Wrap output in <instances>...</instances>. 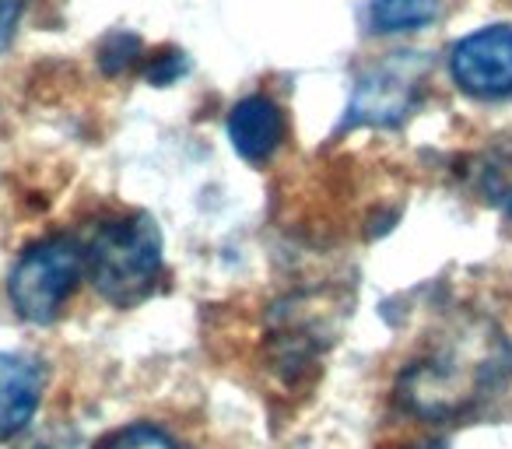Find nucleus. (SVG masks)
<instances>
[{
	"instance_id": "9d476101",
	"label": "nucleus",
	"mask_w": 512,
	"mask_h": 449,
	"mask_svg": "<svg viewBox=\"0 0 512 449\" xmlns=\"http://www.w3.org/2000/svg\"><path fill=\"white\" fill-rule=\"evenodd\" d=\"M95 449H190L158 425H127L120 432L106 435Z\"/></svg>"
},
{
	"instance_id": "0eeeda50",
	"label": "nucleus",
	"mask_w": 512,
	"mask_h": 449,
	"mask_svg": "<svg viewBox=\"0 0 512 449\" xmlns=\"http://www.w3.org/2000/svg\"><path fill=\"white\" fill-rule=\"evenodd\" d=\"M46 372L36 358L0 351V442L15 439L36 418Z\"/></svg>"
},
{
	"instance_id": "7ed1b4c3",
	"label": "nucleus",
	"mask_w": 512,
	"mask_h": 449,
	"mask_svg": "<svg viewBox=\"0 0 512 449\" xmlns=\"http://www.w3.org/2000/svg\"><path fill=\"white\" fill-rule=\"evenodd\" d=\"M85 274V246L53 236L29 246L8 278V295L18 316L29 323H53Z\"/></svg>"
},
{
	"instance_id": "1a4fd4ad",
	"label": "nucleus",
	"mask_w": 512,
	"mask_h": 449,
	"mask_svg": "<svg viewBox=\"0 0 512 449\" xmlns=\"http://www.w3.org/2000/svg\"><path fill=\"white\" fill-rule=\"evenodd\" d=\"M439 15V0H372V25L379 32H414Z\"/></svg>"
},
{
	"instance_id": "f257e3e1",
	"label": "nucleus",
	"mask_w": 512,
	"mask_h": 449,
	"mask_svg": "<svg viewBox=\"0 0 512 449\" xmlns=\"http://www.w3.org/2000/svg\"><path fill=\"white\" fill-rule=\"evenodd\" d=\"M509 379L512 344L505 330L477 309H456L404 365L393 397L404 414L442 425L495 400Z\"/></svg>"
},
{
	"instance_id": "39448f33",
	"label": "nucleus",
	"mask_w": 512,
	"mask_h": 449,
	"mask_svg": "<svg viewBox=\"0 0 512 449\" xmlns=\"http://www.w3.org/2000/svg\"><path fill=\"white\" fill-rule=\"evenodd\" d=\"M456 88L474 99H509L512 95V29L491 25L460 39L449 57Z\"/></svg>"
},
{
	"instance_id": "423d86ee",
	"label": "nucleus",
	"mask_w": 512,
	"mask_h": 449,
	"mask_svg": "<svg viewBox=\"0 0 512 449\" xmlns=\"http://www.w3.org/2000/svg\"><path fill=\"white\" fill-rule=\"evenodd\" d=\"M323 313H313V306H302V299H292L288 306H278L271 316V358L274 369H281L288 379H295L302 369L316 362L323 348Z\"/></svg>"
},
{
	"instance_id": "f8f14e48",
	"label": "nucleus",
	"mask_w": 512,
	"mask_h": 449,
	"mask_svg": "<svg viewBox=\"0 0 512 449\" xmlns=\"http://www.w3.org/2000/svg\"><path fill=\"white\" fill-rule=\"evenodd\" d=\"M183 71H186V57L179 50H169V53H162V57L151 60L144 78H148L151 85H172Z\"/></svg>"
},
{
	"instance_id": "ddd939ff",
	"label": "nucleus",
	"mask_w": 512,
	"mask_h": 449,
	"mask_svg": "<svg viewBox=\"0 0 512 449\" xmlns=\"http://www.w3.org/2000/svg\"><path fill=\"white\" fill-rule=\"evenodd\" d=\"M22 15H25V0H0V53L11 46Z\"/></svg>"
},
{
	"instance_id": "4468645a",
	"label": "nucleus",
	"mask_w": 512,
	"mask_h": 449,
	"mask_svg": "<svg viewBox=\"0 0 512 449\" xmlns=\"http://www.w3.org/2000/svg\"><path fill=\"white\" fill-rule=\"evenodd\" d=\"M502 204H505V214H509V221H512V186L502 193Z\"/></svg>"
},
{
	"instance_id": "f03ea898",
	"label": "nucleus",
	"mask_w": 512,
	"mask_h": 449,
	"mask_svg": "<svg viewBox=\"0 0 512 449\" xmlns=\"http://www.w3.org/2000/svg\"><path fill=\"white\" fill-rule=\"evenodd\" d=\"M85 271L95 292L116 309H130L155 292L162 278V232L151 214L102 221L85 246Z\"/></svg>"
},
{
	"instance_id": "9b49d317",
	"label": "nucleus",
	"mask_w": 512,
	"mask_h": 449,
	"mask_svg": "<svg viewBox=\"0 0 512 449\" xmlns=\"http://www.w3.org/2000/svg\"><path fill=\"white\" fill-rule=\"evenodd\" d=\"M137 57H141V39L130 36V32H113L99 50V64L106 74L130 71L137 64Z\"/></svg>"
},
{
	"instance_id": "2eb2a0df",
	"label": "nucleus",
	"mask_w": 512,
	"mask_h": 449,
	"mask_svg": "<svg viewBox=\"0 0 512 449\" xmlns=\"http://www.w3.org/2000/svg\"><path fill=\"white\" fill-rule=\"evenodd\" d=\"M411 449H446V442H418V446Z\"/></svg>"
},
{
	"instance_id": "20e7f679",
	"label": "nucleus",
	"mask_w": 512,
	"mask_h": 449,
	"mask_svg": "<svg viewBox=\"0 0 512 449\" xmlns=\"http://www.w3.org/2000/svg\"><path fill=\"white\" fill-rule=\"evenodd\" d=\"M428 60L421 53H393L358 78L341 127H397L421 102Z\"/></svg>"
},
{
	"instance_id": "6e6552de",
	"label": "nucleus",
	"mask_w": 512,
	"mask_h": 449,
	"mask_svg": "<svg viewBox=\"0 0 512 449\" xmlns=\"http://www.w3.org/2000/svg\"><path fill=\"white\" fill-rule=\"evenodd\" d=\"M285 134V113L267 95H249V99L235 102L232 113H228V141H232L235 155L253 165L271 162Z\"/></svg>"
}]
</instances>
